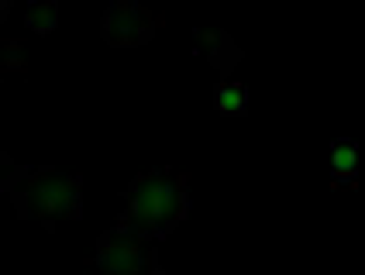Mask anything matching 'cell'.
Listing matches in <instances>:
<instances>
[{"label":"cell","mask_w":365,"mask_h":275,"mask_svg":"<svg viewBox=\"0 0 365 275\" xmlns=\"http://www.w3.org/2000/svg\"><path fill=\"white\" fill-rule=\"evenodd\" d=\"M186 214V179L169 169H152L131 182L121 224L148 237H165Z\"/></svg>","instance_id":"obj_1"},{"label":"cell","mask_w":365,"mask_h":275,"mask_svg":"<svg viewBox=\"0 0 365 275\" xmlns=\"http://www.w3.org/2000/svg\"><path fill=\"white\" fill-rule=\"evenodd\" d=\"M83 182L80 176H66L56 169L28 172L14 193V203L24 217L56 227L62 220H76L83 214Z\"/></svg>","instance_id":"obj_2"},{"label":"cell","mask_w":365,"mask_h":275,"mask_svg":"<svg viewBox=\"0 0 365 275\" xmlns=\"http://www.w3.org/2000/svg\"><path fill=\"white\" fill-rule=\"evenodd\" d=\"M152 241H155V237L138 234V231H131V227L118 224L114 231H107V234L101 237L93 261H97L101 269H107V272H118V275L152 272V269H159Z\"/></svg>","instance_id":"obj_3"},{"label":"cell","mask_w":365,"mask_h":275,"mask_svg":"<svg viewBox=\"0 0 365 275\" xmlns=\"http://www.w3.org/2000/svg\"><path fill=\"white\" fill-rule=\"evenodd\" d=\"M155 31V18L145 11L142 4H131V0H121L107 11L103 18V38L110 45H142V41L152 38Z\"/></svg>","instance_id":"obj_4"},{"label":"cell","mask_w":365,"mask_h":275,"mask_svg":"<svg viewBox=\"0 0 365 275\" xmlns=\"http://www.w3.org/2000/svg\"><path fill=\"white\" fill-rule=\"evenodd\" d=\"M197 41H200L203 48H207V59L214 62L217 69H227V66H235L238 62V48L227 41V35H221V31H200L197 35Z\"/></svg>","instance_id":"obj_5"},{"label":"cell","mask_w":365,"mask_h":275,"mask_svg":"<svg viewBox=\"0 0 365 275\" xmlns=\"http://www.w3.org/2000/svg\"><path fill=\"white\" fill-rule=\"evenodd\" d=\"M217 110H221L224 118H242L245 110H248V90H245V83H224L221 90H217Z\"/></svg>","instance_id":"obj_6"},{"label":"cell","mask_w":365,"mask_h":275,"mask_svg":"<svg viewBox=\"0 0 365 275\" xmlns=\"http://www.w3.org/2000/svg\"><path fill=\"white\" fill-rule=\"evenodd\" d=\"M56 21H59V7L52 4V0H38V4H31V11H28V28H35V31H52L56 28Z\"/></svg>","instance_id":"obj_7"},{"label":"cell","mask_w":365,"mask_h":275,"mask_svg":"<svg viewBox=\"0 0 365 275\" xmlns=\"http://www.w3.org/2000/svg\"><path fill=\"white\" fill-rule=\"evenodd\" d=\"M355 141H338L334 145V176L338 179H355Z\"/></svg>","instance_id":"obj_8"},{"label":"cell","mask_w":365,"mask_h":275,"mask_svg":"<svg viewBox=\"0 0 365 275\" xmlns=\"http://www.w3.org/2000/svg\"><path fill=\"white\" fill-rule=\"evenodd\" d=\"M11 172H14V165H11V158L0 152V190L7 186V179H11Z\"/></svg>","instance_id":"obj_9"},{"label":"cell","mask_w":365,"mask_h":275,"mask_svg":"<svg viewBox=\"0 0 365 275\" xmlns=\"http://www.w3.org/2000/svg\"><path fill=\"white\" fill-rule=\"evenodd\" d=\"M7 7H11V0H0V18L7 14Z\"/></svg>","instance_id":"obj_10"}]
</instances>
